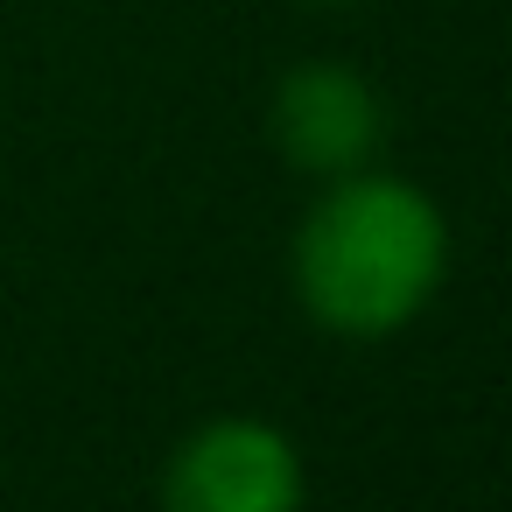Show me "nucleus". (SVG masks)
<instances>
[{
  "label": "nucleus",
  "instance_id": "3",
  "mask_svg": "<svg viewBox=\"0 0 512 512\" xmlns=\"http://www.w3.org/2000/svg\"><path fill=\"white\" fill-rule=\"evenodd\" d=\"M267 134H274V148H281L288 169L330 183V176H351V169L379 162L386 99L372 92V78L358 64L309 57V64L281 71V85L267 99Z\"/></svg>",
  "mask_w": 512,
  "mask_h": 512
},
{
  "label": "nucleus",
  "instance_id": "2",
  "mask_svg": "<svg viewBox=\"0 0 512 512\" xmlns=\"http://www.w3.org/2000/svg\"><path fill=\"white\" fill-rule=\"evenodd\" d=\"M162 512H302V442L267 414H211L162 463Z\"/></svg>",
  "mask_w": 512,
  "mask_h": 512
},
{
  "label": "nucleus",
  "instance_id": "1",
  "mask_svg": "<svg viewBox=\"0 0 512 512\" xmlns=\"http://www.w3.org/2000/svg\"><path fill=\"white\" fill-rule=\"evenodd\" d=\"M288 281L316 330L351 344L400 337L449 281V218L414 176L379 162L330 176L288 239Z\"/></svg>",
  "mask_w": 512,
  "mask_h": 512
}]
</instances>
